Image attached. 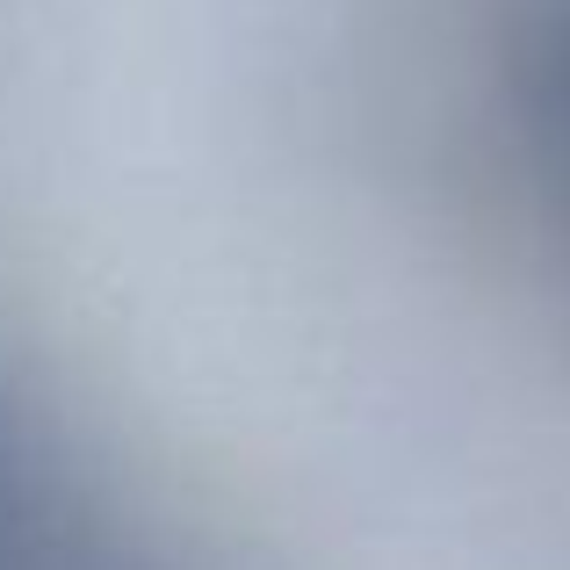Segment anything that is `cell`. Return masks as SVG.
I'll return each instance as SVG.
<instances>
[{
  "label": "cell",
  "instance_id": "obj_1",
  "mask_svg": "<svg viewBox=\"0 0 570 570\" xmlns=\"http://www.w3.org/2000/svg\"><path fill=\"white\" fill-rule=\"evenodd\" d=\"M0 570H145V563L95 513H80V499L58 491L51 470L14 433H0Z\"/></svg>",
  "mask_w": 570,
  "mask_h": 570
}]
</instances>
